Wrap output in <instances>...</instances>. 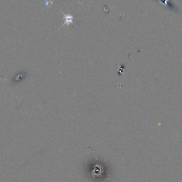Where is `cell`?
I'll return each mask as SVG.
<instances>
[{
    "label": "cell",
    "instance_id": "obj_2",
    "mask_svg": "<svg viewBox=\"0 0 182 182\" xmlns=\"http://www.w3.org/2000/svg\"><path fill=\"white\" fill-rule=\"evenodd\" d=\"M54 1H52V0H46L44 9L50 8V7H52V5H53V4H54Z\"/></svg>",
    "mask_w": 182,
    "mask_h": 182
},
{
    "label": "cell",
    "instance_id": "obj_1",
    "mask_svg": "<svg viewBox=\"0 0 182 182\" xmlns=\"http://www.w3.org/2000/svg\"><path fill=\"white\" fill-rule=\"evenodd\" d=\"M61 13L63 14V20H64V23H63V24L62 25V26H63L65 25L69 26V25H71V24H73L74 26H75V24L73 23L74 17H73V14H64L63 11H61Z\"/></svg>",
    "mask_w": 182,
    "mask_h": 182
}]
</instances>
